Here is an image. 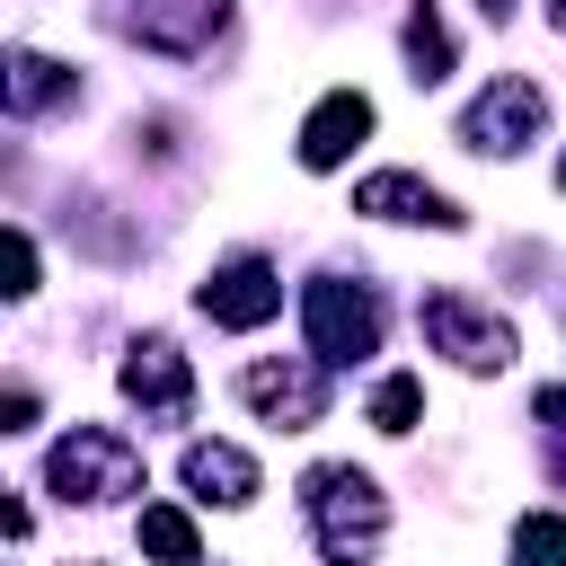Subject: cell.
<instances>
[{
    "label": "cell",
    "mask_w": 566,
    "mask_h": 566,
    "mask_svg": "<svg viewBox=\"0 0 566 566\" xmlns=\"http://www.w3.org/2000/svg\"><path fill=\"white\" fill-rule=\"evenodd\" d=\"M301 513H310L327 566H371V548H380V531H389V495H380L363 469H345V460L301 478Z\"/></svg>",
    "instance_id": "1"
},
{
    "label": "cell",
    "mask_w": 566,
    "mask_h": 566,
    "mask_svg": "<svg viewBox=\"0 0 566 566\" xmlns=\"http://www.w3.org/2000/svg\"><path fill=\"white\" fill-rule=\"evenodd\" d=\"M44 478L62 504H115V495H142V451L115 424H71L44 460Z\"/></svg>",
    "instance_id": "2"
},
{
    "label": "cell",
    "mask_w": 566,
    "mask_h": 566,
    "mask_svg": "<svg viewBox=\"0 0 566 566\" xmlns=\"http://www.w3.org/2000/svg\"><path fill=\"white\" fill-rule=\"evenodd\" d=\"M539 124H548V97H539V80H522V71H495V80L469 97V115H460V150H478V159H513L522 142H539Z\"/></svg>",
    "instance_id": "3"
},
{
    "label": "cell",
    "mask_w": 566,
    "mask_h": 566,
    "mask_svg": "<svg viewBox=\"0 0 566 566\" xmlns=\"http://www.w3.org/2000/svg\"><path fill=\"white\" fill-rule=\"evenodd\" d=\"M416 327H424V345L451 354L460 371H504V363H513V327H504L486 301H469V292H424V301H416Z\"/></svg>",
    "instance_id": "4"
},
{
    "label": "cell",
    "mask_w": 566,
    "mask_h": 566,
    "mask_svg": "<svg viewBox=\"0 0 566 566\" xmlns=\"http://www.w3.org/2000/svg\"><path fill=\"white\" fill-rule=\"evenodd\" d=\"M301 327H310V354L318 363H363V354H380V301L363 292V283H310L301 292Z\"/></svg>",
    "instance_id": "5"
},
{
    "label": "cell",
    "mask_w": 566,
    "mask_h": 566,
    "mask_svg": "<svg viewBox=\"0 0 566 566\" xmlns=\"http://www.w3.org/2000/svg\"><path fill=\"white\" fill-rule=\"evenodd\" d=\"M239 398H248L265 424L301 433V424L327 416V371H318V354H310V363H248V371H239Z\"/></svg>",
    "instance_id": "6"
},
{
    "label": "cell",
    "mask_w": 566,
    "mask_h": 566,
    "mask_svg": "<svg viewBox=\"0 0 566 566\" xmlns=\"http://www.w3.org/2000/svg\"><path fill=\"white\" fill-rule=\"evenodd\" d=\"M115 380H124V398H133L142 416H159V424H186V416H195V371H186V354H177L168 336H142Z\"/></svg>",
    "instance_id": "7"
},
{
    "label": "cell",
    "mask_w": 566,
    "mask_h": 566,
    "mask_svg": "<svg viewBox=\"0 0 566 566\" xmlns=\"http://www.w3.org/2000/svg\"><path fill=\"white\" fill-rule=\"evenodd\" d=\"M230 0H115V27L142 35L150 53H203L221 35Z\"/></svg>",
    "instance_id": "8"
},
{
    "label": "cell",
    "mask_w": 566,
    "mask_h": 566,
    "mask_svg": "<svg viewBox=\"0 0 566 566\" xmlns=\"http://www.w3.org/2000/svg\"><path fill=\"white\" fill-rule=\"evenodd\" d=\"M203 318L212 327H265L274 310H283V283H274V265L265 256H230V265H212L203 274Z\"/></svg>",
    "instance_id": "9"
},
{
    "label": "cell",
    "mask_w": 566,
    "mask_h": 566,
    "mask_svg": "<svg viewBox=\"0 0 566 566\" xmlns=\"http://www.w3.org/2000/svg\"><path fill=\"white\" fill-rule=\"evenodd\" d=\"M354 212H371V221H424V230H460V221H469L442 186H424V177H407V168L363 177V186H354Z\"/></svg>",
    "instance_id": "10"
},
{
    "label": "cell",
    "mask_w": 566,
    "mask_h": 566,
    "mask_svg": "<svg viewBox=\"0 0 566 566\" xmlns=\"http://www.w3.org/2000/svg\"><path fill=\"white\" fill-rule=\"evenodd\" d=\"M363 133H371V97L363 88H327L310 106V124H301V168H336Z\"/></svg>",
    "instance_id": "11"
},
{
    "label": "cell",
    "mask_w": 566,
    "mask_h": 566,
    "mask_svg": "<svg viewBox=\"0 0 566 566\" xmlns=\"http://www.w3.org/2000/svg\"><path fill=\"white\" fill-rule=\"evenodd\" d=\"M186 486H195L203 504H248V495H256V460H248L239 442H195V451H186Z\"/></svg>",
    "instance_id": "12"
},
{
    "label": "cell",
    "mask_w": 566,
    "mask_h": 566,
    "mask_svg": "<svg viewBox=\"0 0 566 566\" xmlns=\"http://www.w3.org/2000/svg\"><path fill=\"white\" fill-rule=\"evenodd\" d=\"M53 97H71V71L18 44V53H9V115H35V106H53Z\"/></svg>",
    "instance_id": "13"
},
{
    "label": "cell",
    "mask_w": 566,
    "mask_h": 566,
    "mask_svg": "<svg viewBox=\"0 0 566 566\" xmlns=\"http://www.w3.org/2000/svg\"><path fill=\"white\" fill-rule=\"evenodd\" d=\"M142 557H159V566H203V539H195V522H186L177 504H142Z\"/></svg>",
    "instance_id": "14"
},
{
    "label": "cell",
    "mask_w": 566,
    "mask_h": 566,
    "mask_svg": "<svg viewBox=\"0 0 566 566\" xmlns=\"http://www.w3.org/2000/svg\"><path fill=\"white\" fill-rule=\"evenodd\" d=\"M407 62H416V80H424V88L451 71V27H442V9H433V0H416V9H407Z\"/></svg>",
    "instance_id": "15"
},
{
    "label": "cell",
    "mask_w": 566,
    "mask_h": 566,
    "mask_svg": "<svg viewBox=\"0 0 566 566\" xmlns=\"http://www.w3.org/2000/svg\"><path fill=\"white\" fill-rule=\"evenodd\" d=\"M416 416H424V380H416V371H389V380L371 389V424H380V433H416Z\"/></svg>",
    "instance_id": "16"
},
{
    "label": "cell",
    "mask_w": 566,
    "mask_h": 566,
    "mask_svg": "<svg viewBox=\"0 0 566 566\" xmlns=\"http://www.w3.org/2000/svg\"><path fill=\"white\" fill-rule=\"evenodd\" d=\"M513 566H566V513H522L513 522Z\"/></svg>",
    "instance_id": "17"
},
{
    "label": "cell",
    "mask_w": 566,
    "mask_h": 566,
    "mask_svg": "<svg viewBox=\"0 0 566 566\" xmlns=\"http://www.w3.org/2000/svg\"><path fill=\"white\" fill-rule=\"evenodd\" d=\"M27 292H35V239L9 221V301H27Z\"/></svg>",
    "instance_id": "18"
},
{
    "label": "cell",
    "mask_w": 566,
    "mask_h": 566,
    "mask_svg": "<svg viewBox=\"0 0 566 566\" xmlns=\"http://www.w3.org/2000/svg\"><path fill=\"white\" fill-rule=\"evenodd\" d=\"M0 416H9V433H27V424H35V389H27V380H9V398H0Z\"/></svg>",
    "instance_id": "19"
},
{
    "label": "cell",
    "mask_w": 566,
    "mask_h": 566,
    "mask_svg": "<svg viewBox=\"0 0 566 566\" xmlns=\"http://www.w3.org/2000/svg\"><path fill=\"white\" fill-rule=\"evenodd\" d=\"M539 424H557V433H566V380H548V389H539Z\"/></svg>",
    "instance_id": "20"
},
{
    "label": "cell",
    "mask_w": 566,
    "mask_h": 566,
    "mask_svg": "<svg viewBox=\"0 0 566 566\" xmlns=\"http://www.w3.org/2000/svg\"><path fill=\"white\" fill-rule=\"evenodd\" d=\"M478 9H486V18H513V0H478Z\"/></svg>",
    "instance_id": "21"
},
{
    "label": "cell",
    "mask_w": 566,
    "mask_h": 566,
    "mask_svg": "<svg viewBox=\"0 0 566 566\" xmlns=\"http://www.w3.org/2000/svg\"><path fill=\"white\" fill-rule=\"evenodd\" d=\"M548 27H557V35H566V0H548Z\"/></svg>",
    "instance_id": "22"
},
{
    "label": "cell",
    "mask_w": 566,
    "mask_h": 566,
    "mask_svg": "<svg viewBox=\"0 0 566 566\" xmlns=\"http://www.w3.org/2000/svg\"><path fill=\"white\" fill-rule=\"evenodd\" d=\"M557 195H566V159H557Z\"/></svg>",
    "instance_id": "23"
},
{
    "label": "cell",
    "mask_w": 566,
    "mask_h": 566,
    "mask_svg": "<svg viewBox=\"0 0 566 566\" xmlns=\"http://www.w3.org/2000/svg\"><path fill=\"white\" fill-rule=\"evenodd\" d=\"M557 478H566V442H557Z\"/></svg>",
    "instance_id": "24"
},
{
    "label": "cell",
    "mask_w": 566,
    "mask_h": 566,
    "mask_svg": "<svg viewBox=\"0 0 566 566\" xmlns=\"http://www.w3.org/2000/svg\"><path fill=\"white\" fill-rule=\"evenodd\" d=\"M80 566H97V557H80Z\"/></svg>",
    "instance_id": "25"
}]
</instances>
